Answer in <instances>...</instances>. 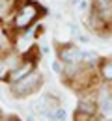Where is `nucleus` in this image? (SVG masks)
<instances>
[{
  "instance_id": "f257e3e1",
  "label": "nucleus",
  "mask_w": 112,
  "mask_h": 121,
  "mask_svg": "<svg viewBox=\"0 0 112 121\" xmlns=\"http://www.w3.org/2000/svg\"><path fill=\"white\" fill-rule=\"evenodd\" d=\"M39 75H30V76H24V78H21V80H17L15 88H13V93H15L17 97H24V95H28V93H32L36 88H37V84H39Z\"/></svg>"
},
{
  "instance_id": "f03ea898",
  "label": "nucleus",
  "mask_w": 112,
  "mask_h": 121,
  "mask_svg": "<svg viewBox=\"0 0 112 121\" xmlns=\"http://www.w3.org/2000/svg\"><path fill=\"white\" fill-rule=\"evenodd\" d=\"M36 15H37V8H36V6H32V4L24 6V8L19 11V15L15 17V26H17V28H24V26H28L34 19H36Z\"/></svg>"
},
{
  "instance_id": "7ed1b4c3",
  "label": "nucleus",
  "mask_w": 112,
  "mask_h": 121,
  "mask_svg": "<svg viewBox=\"0 0 112 121\" xmlns=\"http://www.w3.org/2000/svg\"><path fill=\"white\" fill-rule=\"evenodd\" d=\"M32 108L39 116H49V114L52 112V108H54V99H50L49 95H45V97H41V99L37 101V104H34Z\"/></svg>"
},
{
  "instance_id": "20e7f679",
  "label": "nucleus",
  "mask_w": 112,
  "mask_h": 121,
  "mask_svg": "<svg viewBox=\"0 0 112 121\" xmlns=\"http://www.w3.org/2000/svg\"><path fill=\"white\" fill-rule=\"evenodd\" d=\"M95 9L103 21L112 19V0H95Z\"/></svg>"
},
{
  "instance_id": "39448f33",
  "label": "nucleus",
  "mask_w": 112,
  "mask_h": 121,
  "mask_svg": "<svg viewBox=\"0 0 112 121\" xmlns=\"http://www.w3.org/2000/svg\"><path fill=\"white\" fill-rule=\"evenodd\" d=\"M60 58L67 63H75V61H80L82 60V50H79L77 47H67L60 52Z\"/></svg>"
},
{
  "instance_id": "423d86ee",
  "label": "nucleus",
  "mask_w": 112,
  "mask_h": 121,
  "mask_svg": "<svg viewBox=\"0 0 112 121\" xmlns=\"http://www.w3.org/2000/svg\"><path fill=\"white\" fill-rule=\"evenodd\" d=\"M99 106H101L103 114H112V91L110 93H107L105 90L101 91V103H99Z\"/></svg>"
},
{
  "instance_id": "0eeeda50",
  "label": "nucleus",
  "mask_w": 112,
  "mask_h": 121,
  "mask_svg": "<svg viewBox=\"0 0 112 121\" xmlns=\"http://www.w3.org/2000/svg\"><path fill=\"white\" fill-rule=\"evenodd\" d=\"M30 71H32V65H30V63H24L22 67H19V69H15V71L11 73V76H9V78H11L13 82H17V80H21V78H24V76H26L28 73H30Z\"/></svg>"
},
{
  "instance_id": "6e6552de",
  "label": "nucleus",
  "mask_w": 112,
  "mask_h": 121,
  "mask_svg": "<svg viewBox=\"0 0 112 121\" xmlns=\"http://www.w3.org/2000/svg\"><path fill=\"white\" fill-rule=\"evenodd\" d=\"M49 117L54 119V121H62V119H67V112H65L64 108H58V110H52L49 114Z\"/></svg>"
},
{
  "instance_id": "1a4fd4ad",
  "label": "nucleus",
  "mask_w": 112,
  "mask_h": 121,
  "mask_svg": "<svg viewBox=\"0 0 112 121\" xmlns=\"http://www.w3.org/2000/svg\"><path fill=\"white\" fill-rule=\"evenodd\" d=\"M79 110L80 112H86V114H94V112H95V104L90 103V101H80Z\"/></svg>"
},
{
  "instance_id": "9d476101",
  "label": "nucleus",
  "mask_w": 112,
  "mask_h": 121,
  "mask_svg": "<svg viewBox=\"0 0 112 121\" xmlns=\"http://www.w3.org/2000/svg\"><path fill=\"white\" fill-rule=\"evenodd\" d=\"M101 73H103V76H105L107 80H112V60L107 61V63L103 65V71H101Z\"/></svg>"
},
{
  "instance_id": "9b49d317",
  "label": "nucleus",
  "mask_w": 112,
  "mask_h": 121,
  "mask_svg": "<svg viewBox=\"0 0 112 121\" xmlns=\"http://www.w3.org/2000/svg\"><path fill=\"white\" fill-rule=\"evenodd\" d=\"M97 54L92 52V50H82V61H95Z\"/></svg>"
},
{
  "instance_id": "f8f14e48",
  "label": "nucleus",
  "mask_w": 112,
  "mask_h": 121,
  "mask_svg": "<svg viewBox=\"0 0 112 121\" xmlns=\"http://www.w3.org/2000/svg\"><path fill=\"white\" fill-rule=\"evenodd\" d=\"M75 6H77L79 11H84L88 8V0H75Z\"/></svg>"
},
{
  "instance_id": "ddd939ff",
  "label": "nucleus",
  "mask_w": 112,
  "mask_h": 121,
  "mask_svg": "<svg viewBox=\"0 0 112 121\" xmlns=\"http://www.w3.org/2000/svg\"><path fill=\"white\" fill-rule=\"evenodd\" d=\"M52 69H54L56 73H60V71H62V65H60L58 61H52Z\"/></svg>"
},
{
  "instance_id": "4468645a",
  "label": "nucleus",
  "mask_w": 112,
  "mask_h": 121,
  "mask_svg": "<svg viewBox=\"0 0 112 121\" xmlns=\"http://www.w3.org/2000/svg\"><path fill=\"white\" fill-rule=\"evenodd\" d=\"M69 28H71V34L79 35V28H77V24H69Z\"/></svg>"
}]
</instances>
